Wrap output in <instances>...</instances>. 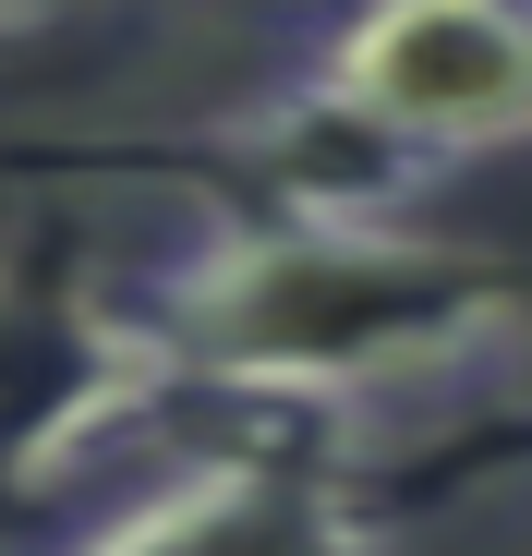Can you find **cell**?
Returning <instances> with one entry per match:
<instances>
[{"instance_id": "3957f363", "label": "cell", "mask_w": 532, "mask_h": 556, "mask_svg": "<svg viewBox=\"0 0 532 556\" xmlns=\"http://www.w3.org/2000/svg\"><path fill=\"white\" fill-rule=\"evenodd\" d=\"M169 388L182 376H169V351L134 303H110L49 242L0 254V496L73 472L98 435H122Z\"/></svg>"}, {"instance_id": "5b68a950", "label": "cell", "mask_w": 532, "mask_h": 556, "mask_svg": "<svg viewBox=\"0 0 532 556\" xmlns=\"http://www.w3.org/2000/svg\"><path fill=\"white\" fill-rule=\"evenodd\" d=\"M218 146L242 157V206H254V218H400L423 181H435L400 134H376V122L351 110L339 85H315V73H291L279 98L242 110Z\"/></svg>"}, {"instance_id": "8992f818", "label": "cell", "mask_w": 532, "mask_h": 556, "mask_svg": "<svg viewBox=\"0 0 532 556\" xmlns=\"http://www.w3.org/2000/svg\"><path fill=\"white\" fill-rule=\"evenodd\" d=\"M25 13H37V0H0V37H13V25H25Z\"/></svg>"}, {"instance_id": "277c9868", "label": "cell", "mask_w": 532, "mask_h": 556, "mask_svg": "<svg viewBox=\"0 0 532 556\" xmlns=\"http://www.w3.org/2000/svg\"><path fill=\"white\" fill-rule=\"evenodd\" d=\"M61 556H388V520L315 447H206Z\"/></svg>"}, {"instance_id": "6da1fadb", "label": "cell", "mask_w": 532, "mask_h": 556, "mask_svg": "<svg viewBox=\"0 0 532 556\" xmlns=\"http://www.w3.org/2000/svg\"><path fill=\"white\" fill-rule=\"evenodd\" d=\"M182 388L351 412L388 388L484 376L532 327V278L472 242H423L400 218H206L134 303Z\"/></svg>"}, {"instance_id": "7a4b0ae2", "label": "cell", "mask_w": 532, "mask_h": 556, "mask_svg": "<svg viewBox=\"0 0 532 556\" xmlns=\"http://www.w3.org/2000/svg\"><path fill=\"white\" fill-rule=\"evenodd\" d=\"M303 73L423 169L532 146V0H351Z\"/></svg>"}]
</instances>
